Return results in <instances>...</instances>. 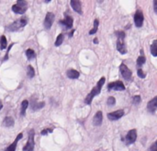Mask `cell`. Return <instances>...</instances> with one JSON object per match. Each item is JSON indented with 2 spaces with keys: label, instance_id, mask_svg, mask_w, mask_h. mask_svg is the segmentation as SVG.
Listing matches in <instances>:
<instances>
[{
  "label": "cell",
  "instance_id": "4fadbf2b",
  "mask_svg": "<svg viewBox=\"0 0 157 151\" xmlns=\"http://www.w3.org/2000/svg\"><path fill=\"white\" fill-rule=\"evenodd\" d=\"M125 39H118L117 40V50L119 53H120L121 54H127V47L125 44Z\"/></svg>",
  "mask_w": 157,
  "mask_h": 151
},
{
  "label": "cell",
  "instance_id": "74e56055",
  "mask_svg": "<svg viewBox=\"0 0 157 151\" xmlns=\"http://www.w3.org/2000/svg\"><path fill=\"white\" fill-rule=\"evenodd\" d=\"M93 42L95 44H98V38H95L94 40H93Z\"/></svg>",
  "mask_w": 157,
  "mask_h": 151
},
{
  "label": "cell",
  "instance_id": "8d00e7d4",
  "mask_svg": "<svg viewBox=\"0 0 157 151\" xmlns=\"http://www.w3.org/2000/svg\"><path fill=\"white\" fill-rule=\"evenodd\" d=\"M3 109V101L0 100V111Z\"/></svg>",
  "mask_w": 157,
  "mask_h": 151
},
{
  "label": "cell",
  "instance_id": "836d02e7",
  "mask_svg": "<svg viewBox=\"0 0 157 151\" xmlns=\"http://www.w3.org/2000/svg\"><path fill=\"white\" fill-rule=\"evenodd\" d=\"M148 151H157V142L156 141L150 146V148L148 149Z\"/></svg>",
  "mask_w": 157,
  "mask_h": 151
},
{
  "label": "cell",
  "instance_id": "4316f807",
  "mask_svg": "<svg viewBox=\"0 0 157 151\" xmlns=\"http://www.w3.org/2000/svg\"><path fill=\"white\" fill-rule=\"evenodd\" d=\"M27 75H28L29 78H32L35 76V70H34L33 67L30 66V64H29L27 67Z\"/></svg>",
  "mask_w": 157,
  "mask_h": 151
},
{
  "label": "cell",
  "instance_id": "5b68a950",
  "mask_svg": "<svg viewBox=\"0 0 157 151\" xmlns=\"http://www.w3.org/2000/svg\"><path fill=\"white\" fill-rule=\"evenodd\" d=\"M107 90H116V91H124L126 90L125 85L123 84V82L117 80V81H113L107 84Z\"/></svg>",
  "mask_w": 157,
  "mask_h": 151
},
{
  "label": "cell",
  "instance_id": "8992f818",
  "mask_svg": "<svg viewBox=\"0 0 157 151\" xmlns=\"http://www.w3.org/2000/svg\"><path fill=\"white\" fill-rule=\"evenodd\" d=\"M133 20H134V25L137 28H141L143 25V21H144V16L143 12L141 9H138L135 14L133 16Z\"/></svg>",
  "mask_w": 157,
  "mask_h": 151
},
{
  "label": "cell",
  "instance_id": "6da1fadb",
  "mask_svg": "<svg viewBox=\"0 0 157 151\" xmlns=\"http://www.w3.org/2000/svg\"><path fill=\"white\" fill-rule=\"evenodd\" d=\"M105 82H106V78H105V77H102L98 81L97 85H96L95 87L91 90V91L89 92V93L86 95V97L85 98V100H84V101H85V104H87V105H91L93 99H94L97 95L100 94L101 90H102V87L104 86Z\"/></svg>",
  "mask_w": 157,
  "mask_h": 151
},
{
  "label": "cell",
  "instance_id": "83f0119b",
  "mask_svg": "<svg viewBox=\"0 0 157 151\" xmlns=\"http://www.w3.org/2000/svg\"><path fill=\"white\" fill-rule=\"evenodd\" d=\"M115 35L118 39H125V37H126V33L124 31H116Z\"/></svg>",
  "mask_w": 157,
  "mask_h": 151
},
{
  "label": "cell",
  "instance_id": "d6a6232c",
  "mask_svg": "<svg viewBox=\"0 0 157 151\" xmlns=\"http://www.w3.org/2000/svg\"><path fill=\"white\" fill-rule=\"evenodd\" d=\"M53 128H45V129H43V130L40 132V135L41 136H46L48 135L49 133H53Z\"/></svg>",
  "mask_w": 157,
  "mask_h": 151
},
{
  "label": "cell",
  "instance_id": "2e32d148",
  "mask_svg": "<svg viewBox=\"0 0 157 151\" xmlns=\"http://www.w3.org/2000/svg\"><path fill=\"white\" fill-rule=\"evenodd\" d=\"M70 5L72 7V8L78 14H82V3L79 0H71L70 1Z\"/></svg>",
  "mask_w": 157,
  "mask_h": 151
},
{
  "label": "cell",
  "instance_id": "52a82bcc",
  "mask_svg": "<svg viewBox=\"0 0 157 151\" xmlns=\"http://www.w3.org/2000/svg\"><path fill=\"white\" fill-rule=\"evenodd\" d=\"M136 139H137V130L136 129H131V130H130L127 133V135L124 138V142L127 146H130L135 142Z\"/></svg>",
  "mask_w": 157,
  "mask_h": 151
},
{
  "label": "cell",
  "instance_id": "7a4b0ae2",
  "mask_svg": "<svg viewBox=\"0 0 157 151\" xmlns=\"http://www.w3.org/2000/svg\"><path fill=\"white\" fill-rule=\"evenodd\" d=\"M27 24H28V18L25 16H23L20 18L15 20L11 24L8 25L6 27V30L8 31H20L23 29Z\"/></svg>",
  "mask_w": 157,
  "mask_h": 151
},
{
  "label": "cell",
  "instance_id": "4dcf8cb0",
  "mask_svg": "<svg viewBox=\"0 0 157 151\" xmlns=\"http://www.w3.org/2000/svg\"><path fill=\"white\" fill-rule=\"evenodd\" d=\"M13 45H14V44H11L9 46H8V50H7V53H6V55L3 57V59H2V62H5V61H7V60H8V58H9V53H10V50H11V48L13 47Z\"/></svg>",
  "mask_w": 157,
  "mask_h": 151
},
{
  "label": "cell",
  "instance_id": "603a6c76",
  "mask_svg": "<svg viewBox=\"0 0 157 151\" xmlns=\"http://www.w3.org/2000/svg\"><path fill=\"white\" fill-rule=\"evenodd\" d=\"M8 47V41L5 35H2L0 37V50L3 51L5 49H7Z\"/></svg>",
  "mask_w": 157,
  "mask_h": 151
},
{
  "label": "cell",
  "instance_id": "cb8c5ba5",
  "mask_svg": "<svg viewBox=\"0 0 157 151\" xmlns=\"http://www.w3.org/2000/svg\"><path fill=\"white\" fill-rule=\"evenodd\" d=\"M151 53L153 57L157 56V40H153L151 44Z\"/></svg>",
  "mask_w": 157,
  "mask_h": 151
},
{
  "label": "cell",
  "instance_id": "d590c367",
  "mask_svg": "<svg viewBox=\"0 0 157 151\" xmlns=\"http://www.w3.org/2000/svg\"><path fill=\"white\" fill-rule=\"evenodd\" d=\"M75 30H72V31H71V32H70V33H68V37H69V38H72V37H73V35H74V33H75Z\"/></svg>",
  "mask_w": 157,
  "mask_h": 151
},
{
  "label": "cell",
  "instance_id": "3957f363",
  "mask_svg": "<svg viewBox=\"0 0 157 151\" xmlns=\"http://www.w3.org/2000/svg\"><path fill=\"white\" fill-rule=\"evenodd\" d=\"M11 9L14 13L22 15L28 9V3L25 1V0H18L17 3L12 6Z\"/></svg>",
  "mask_w": 157,
  "mask_h": 151
},
{
  "label": "cell",
  "instance_id": "d4e9b609",
  "mask_svg": "<svg viewBox=\"0 0 157 151\" xmlns=\"http://www.w3.org/2000/svg\"><path fill=\"white\" fill-rule=\"evenodd\" d=\"M63 40H64V34L63 33H60L57 38H56V41L54 42V45L56 47H59L60 45H62V44L63 42Z\"/></svg>",
  "mask_w": 157,
  "mask_h": 151
},
{
  "label": "cell",
  "instance_id": "277c9868",
  "mask_svg": "<svg viewBox=\"0 0 157 151\" xmlns=\"http://www.w3.org/2000/svg\"><path fill=\"white\" fill-rule=\"evenodd\" d=\"M34 137H35V131H34V129H30V130L29 131L27 144L24 146L22 151H34V147H35Z\"/></svg>",
  "mask_w": 157,
  "mask_h": 151
},
{
  "label": "cell",
  "instance_id": "7402d4cb",
  "mask_svg": "<svg viewBox=\"0 0 157 151\" xmlns=\"http://www.w3.org/2000/svg\"><path fill=\"white\" fill-rule=\"evenodd\" d=\"M25 54H26V57H27V59H28L29 61H31V60H33V59L36 58V53L34 52V50H32V49H30V48L26 50Z\"/></svg>",
  "mask_w": 157,
  "mask_h": 151
},
{
  "label": "cell",
  "instance_id": "8fae6325",
  "mask_svg": "<svg viewBox=\"0 0 157 151\" xmlns=\"http://www.w3.org/2000/svg\"><path fill=\"white\" fill-rule=\"evenodd\" d=\"M124 113H124L123 110H117L115 112L107 113V118L110 121H118L124 115Z\"/></svg>",
  "mask_w": 157,
  "mask_h": 151
},
{
  "label": "cell",
  "instance_id": "5bb4252c",
  "mask_svg": "<svg viewBox=\"0 0 157 151\" xmlns=\"http://www.w3.org/2000/svg\"><path fill=\"white\" fill-rule=\"evenodd\" d=\"M157 109V96L153 97L147 104V110L151 113H154Z\"/></svg>",
  "mask_w": 157,
  "mask_h": 151
},
{
  "label": "cell",
  "instance_id": "e0dca14e",
  "mask_svg": "<svg viewBox=\"0 0 157 151\" xmlns=\"http://www.w3.org/2000/svg\"><path fill=\"white\" fill-rule=\"evenodd\" d=\"M103 122V113L101 111H98L93 117V124L95 126H100Z\"/></svg>",
  "mask_w": 157,
  "mask_h": 151
},
{
  "label": "cell",
  "instance_id": "f546056e",
  "mask_svg": "<svg viewBox=\"0 0 157 151\" xmlns=\"http://www.w3.org/2000/svg\"><path fill=\"white\" fill-rule=\"evenodd\" d=\"M107 104L108 106H114L116 104V99L114 97H112V96L108 97L107 100Z\"/></svg>",
  "mask_w": 157,
  "mask_h": 151
},
{
  "label": "cell",
  "instance_id": "9c48e42d",
  "mask_svg": "<svg viewBox=\"0 0 157 151\" xmlns=\"http://www.w3.org/2000/svg\"><path fill=\"white\" fill-rule=\"evenodd\" d=\"M59 23L62 27H63L64 30H70V29H72V27L74 25V19L71 16L66 15L63 19L59 21Z\"/></svg>",
  "mask_w": 157,
  "mask_h": 151
},
{
  "label": "cell",
  "instance_id": "f1b7e54d",
  "mask_svg": "<svg viewBox=\"0 0 157 151\" xmlns=\"http://www.w3.org/2000/svg\"><path fill=\"white\" fill-rule=\"evenodd\" d=\"M141 101H142V97L140 95H135V96L132 97V102H133V104L138 105V104L141 103Z\"/></svg>",
  "mask_w": 157,
  "mask_h": 151
},
{
  "label": "cell",
  "instance_id": "1f68e13d",
  "mask_svg": "<svg viewBox=\"0 0 157 151\" xmlns=\"http://www.w3.org/2000/svg\"><path fill=\"white\" fill-rule=\"evenodd\" d=\"M137 75L140 78H145L146 77V75H145V72L142 69V68H138L137 70Z\"/></svg>",
  "mask_w": 157,
  "mask_h": 151
},
{
  "label": "cell",
  "instance_id": "7c38bea8",
  "mask_svg": "<svg viewBox=\"0 0 157 151\" xmlns=\"http://www.w3.org/2000/svg\"><path fill=\"white\" fill-rule=\"evenodd\" d=\"M44 106H45V102H44V101L39 102V101H37V100L31 98V104H30V109H31V111L37 112V111L42 109Z\"/></svg>",
  "mask_w": 157,
  "mask_h": 151
},
{
  "label": "cell",
  "instance_id": "ba28073f",
  "mask_svg": "<svg viewBox=\"0 0 157 151\" xmlns=\"http://www.w3.org/2000/svg\"><path fill=\"white\" fill-rule=\"evenodd\" d=\"M120 72L121 77L126 80V81H130L131 80V77H132V73L130 71V69L126 66L125 64H120Z\"/></svg>",
  "mask_w": 157,
  "mask_h": 151
},
{
  "label": "cell",
  "instance_id": "44dd1931",
  "mask_svg": "<svg viewBox=\"0 0 157 151\" xmlns=\"http://www.w3.org/2000/svg\"><path fill=\"white\" fill-rule=\"evenodd\" d=\"M29 107V100H24L21 102V107H20V116H25L26 114V111Z\"/></svg>",
  "mask_w": 157,
  "mask_h": 151
},
{
  "label": "cell",
  "instance_id": "ac0fdd59",
  "mask_svg": "<svg viewBox=\"0 0 157 151\" xmlns=\"http://www.w3.org/2000/svg\"><path fill=\"white\" fill-rule=\"evenodd\" d=\"M14 124H15V120L11 116L5 117L2 122V125L4 127H12V126H14Z\"/></svg>",
  "mask_w": 157,
  "mask_h": 151
},
{
  "label": "cell",
  "instance_id": "e575fe53",
  "mask_svg": "<svg viewBox=\"0 0 157 151\" xmlns=\"http://www.w3.org/2000/svg\"><path fill=\"white\" fill-rule=\"evenodd\" d=\"M153 10H154L155 14H157V1L156 0L153 1Z\"/></svg>",
  "mask_w": 157,
  "mask_h": 151
},
{
  "label": "cell",
  "instance_id": "484cf974",
  "mask_svg": "<svg viewBox=\"0 0 157 151\" xmlns=\"http://www.w3.org/2000/svg\"><path fill=\"white\" fill-rule=\"evenodd\" d=\"M98 25H99V20H98V18H96L94 20V27L90 31H89V35H93V34L97 33V31L98 30Z\"/></svg>",
  "mask_w": 157,
  "mask_h": 151
},
{
  "label": "cell",
  "instance_id": "ffe728a7",
  "mask_svg": "<svg viewBox=\"0 0 157 151\" xmlns=\"http://www.w3.org/2000/svg\"><path fill=\"white\" fill-rule=\"evenodd\" d=\"M146 62V57L143 54V50H141V55L137 58L136 60V64H137V67L141 68V67H143V64H144Z\"/></svg>",
  "mask_w": 157,
  "mask_h": 151
},
{
  "label": "cell",
  "instance_id": "30bf717a",
  "mask_svg": "<svg viewBox=\"0 0 157 151\" xmlns=\"http://www.w3.org/2000/svg\"><path fill=\"white\" fill-rule=\"evenodd\" d=\"M54 18H55V16L53 12H47V14L45 16V18H44V22H43L44 28H45L47 31L51 30V28L53 24Z\"/></svg>",
  "mask_w": 157,
  "mask_h": 151
},
{
  "label": "cell",
  "instance_id": "9a60e30c",
  "mask_svg": "<svg viewBox=\"0 0 157 151\" xmlns=\"http://www.w3.org/2000/svg\"><path fill=\"white\" fill-rule=\"evenodd\" d=\"M23 137V134L22 133H19L18 136H17V137L15 138V140H14V142L12 143V144H10L6 149H5V151H16V148H17V146H18V141Z\"/></svg>",
  "mask_w": 157,
  "mask_h": 151
},
{
  "label": "cell",
  "instance_id": "f35d334b",
  "mask_svg": "<svg viewBox=\"0 0 157 151\" xmlns=\"http://www.w3.org/2000/svg\"><path fill=\"white\" fill-rule=\"evenodd\" d=\"M52 1V0H44V2H45V3H50Z\"/></svg>",
  "mask_w": 157,
  "mask_h": 151
},
{
  "label": "cell",
  "instance_id": "d6986e66",
  "mask_svg": "<svg viewBox=\"0 0 157 151\" xmlns=\"http://www.w3.org/2000/svg\"><path fill=\"white\" fill-rule=\"evenodd\" d=\"M66 75H67V77H68L70 79H77L80 77V73L77 70H75V69H69V70H67Z\"/></svg>",
  "mask_w": 157,
  "mask_h": 151
}]
</instances>
